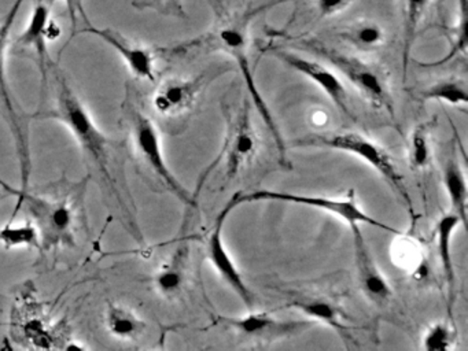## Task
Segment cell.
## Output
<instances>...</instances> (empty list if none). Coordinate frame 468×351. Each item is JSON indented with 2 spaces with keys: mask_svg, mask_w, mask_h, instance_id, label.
<instances>
[{
  "mask_svg": "<svg viewBox=\"0 0 468 351\" xmlns=\"http://www.w3.org/2000/svg\"><path fill=\"white\" fill-rule=\"evenodd\" d=\"M36 117L58 120L71 130L77 145L99 174L100 180L106 187L109 194L117 202L121 210H124L125 216L130 219V221H132V216L124 201V195L121 192L118 184L115 143L98 128L89 110L72 91L65 79L59 80L55 109L51 110L47 114L36 115Z\"/></svg>",
  "mask_w": 468,
  "mask_h": 351,
  "instance_id": "cell-1",
  "label": "cell"
},
{
  "mask_svg": "<svg viewBox=\"0 0 468 351\" xmlns=\"http://www.w3.org/2000/svg\"><path fill=\"white\" fill-rule=\"evenodd\" d=\"M17 206L13 213L12 221L20 209H27L30 221L35 225L40 239V250L50 251L53 248L76 245L77 219H79L81 196L79 188L71 192H48V194H32L30 188L25 191L14 189Z\"/></svg>",
  "mask_w": 468,
  "mask_h": 351,
  "instance_id": "cell-2",
  "label": "cell"
},
{
  "mask_svg": "<svg viewBox=\"0 0 468 351\" xmlns=\"http://www.w3.org/2000/svg\"><path fill=\"white\" fill-rule=\"evenodd\" d=\"M251 202H285V204L302 205V206L312 207L321 212L330 213L333 216L344 220L349 225H370L378 230H386L401 237L403 232L385 224L380 220L369 216L362 207L357 205L356 195L353 189L345 195L344 198H330V196H320V195L292 194V192L269 191L261 189L251 194H236L228 204L235 209L242 204H251Z\"/></svg>",
  "mask_w": 468,
  "mask_h": 351,
  "instance_id": "cell-3",
  "label": "cell"
},
{
  "mask_svg": "<svg viewBox=\"0 0 468 351\" xmlns=\"http://www.w3.org/2000/svg\"><path fill=\"white\" fill-rule=\"evenodd\" d=\"M297 145L333 148V150L344 151V153H349L354 157L360 158L365 163H369L371 168H374L392 186L396 194L405 204L406 209L410 212V216L413 217V214H415L413 199L408 194L403 176L398 173L389 154L386 153L372 140L367 139L359 133L344 132L310 136V138L300 140Z\"/></svg>",
  "mask_w": 468,
  "mask_h": 351,
  "instance_id": "cell-4",
  "label": "cell"
},
{
  "mask_svg": "<svg viewBox=\"0 0 468 351\" xmlns=\"http://www.w3.org/2000/svg\"><path fill=\"white\" fill-rule=\"evenodd\" d=\"M128 119H130L133 147H135L139 158L145 163V165L156 174L157 179L180 202L192 206L195 204L194 198L174 178V174L166 165V157L162 153L161 139H159V133L156 125L143 113L136 109L131 110Z\"/></svg>",
  "mask_w": 468,
  "mask_h": 351,
  "instance_id": "cell-5",
  "label": "cell"
},
{
  "mask_svg": "<svg viewBox=\"0 0 468 351\" xmlns=\"http://www.w3.org/2000/svg\"><path fill=\"white\" fill-rule=\"evenodd\" d=\"M25 0H15L9 13L0 24V113L6 120L14 138L15 150L20 161H27L30 157V133H28V121L24 115L18 112L15 107L14 99L10 91L9 81L6 74V54L9 46L10 30L14 25L20 9Z\"/></svg>",
  "mask_w": 468,
  "mask_h": 351,
  "instance_id": "cell-6",
  "label": "cell"
},
{
  "mask_svg": "<svg viewBox=\"0 0 468 351\" xmlns=\"http://www.w3.org/2000/svg\"><path fill=\"white\" fill-rule=\"evenodd\" d=\"M312 53L328 61L336 71H341L369 101L377 107H383L393 114V104L389 92L383 84L382 77L375 69L362 61L345 55L338 51L331 50L318 42L305 43Z\"/></svg>",
  "mask_w": 468,
  "mask_h": 351,
  "instance_id": "cell-7",
  "label": "cell"
},
{
  "mask_svg": "<svg viewBox=\"0 0 468 351\" xmlns=\"http://www.w3.org/2000/svg\"><path fill=\"white\" fill-rule=\"evenodd\" d=\"M220 43L228 53L233 55L234 60L238 63L241 69L242 76L245 80L246 88H248L249 95H251V101L254 106L259 110L260 115L266 122L267 128L271 132L274 138L275 145H277V151H279L280 161L285 163L286 157V146L283 142L282 133L279 132L277 122L272 117L271 110L268 104L264 101L261 92L257 88L256 80H254L253 71H251V63H249L248 54H246V38L242 30L238 28H224L220 32Z\"/></svg>",
  "mask_w": 468,
  "mask_h": 351,
  "instance_id": "cell-8",
  "label": "cell"
},
{
  "mask_svg": "<svg viewBox=\"0 0 468 351\" xmlns=\"http://www.w3.org/2000/svg\"><path fill=\"white\" fill-rule=\"evenodd\" d=\"M233 210L234 207L228 204L227 206L224 207L223 212L218 214L217 219H216L212 232H210L209 238H208V258H209L213 268L218 272V275L234 289V292L242 299V302H243L249 309H253L254 298L253 296H251V291L249 289L248 284L245 283L243 278H242L241 272L236 268L235 263H234L233 257H231L230 253H228L227 247L224 245V222H225L228 214H230Z\"/></svg>",
  "mask_w": 468,
  "mask_h": 351,
  "instance_id": "cell-9",
  "label": "cell"
},
{
  "mask_svg": "<svg viewBox=\"0 0 468 351\" xmlns=\"http://www.w3.org/2000/svg\"><path fill=\"white\" fill-rule=\"evenodd\" d=\"M89 33L97 36L100 40H104L110 47L115 48V53L124 60L125 65L130 69L131 73L141 80H156V63L157 54L151 48L138 43L131 42L130 38L120 35L113 29H99L87 24L86 27L77 30V33Z\"/></svg>",
  "mask_w": 468,
  "mask_h": 351,
  "instance_id": "cell-10",
  "label": "cell"
},
{
  "mask_svg": "<svg viewBox=\"0 0 468 351\" xmlns=\"http://www.w3.org/2000/svg\"><path fill=\"white\" fill-rule=\"evenodd\" d=\"M349 227H351L352 237H353L354 263H356L360 287L370 301L377 305L386 304L392 298V288L372 258L371 251L365 243L360 225L352 224Z\"/></svg>",
  "mask_w": 468,
  "mask_h": 351,
  "instance_id": "cell-11",
  "label": "cell"
},
{
  "mask_svg": "<svg viewBox=\"0 0 468 351\" xmlns=\"http://www.w3.org/2000/svg\"><path fill=\"white\" fill-rule=\"evenodd\" d=\"M275 55H277L280 61L286 63L287 66L294 69L298 73L307 76L310 80L318 84L319 88L330 97L333 104H336L346 117L354 120V115L352 114L351 107H349L346 89H345L344 84H342L339 77L336 76L334 71L321 65V63L307 60V58L295 55V54L287 53V51H275Z\"/></svg>",
  "mask_w": 468,
  "mask_h": 351,
  "instance_id": "cell-12",
  "label": "cell"
},
{
  "mask_svg": "<svg viewBox=\"0 0 468 351\" xmlns=\"http://www.w3.org/2000/svg\"><path fill=\"white\" fill-rule=\"evenodd\" d=\"M50 27V4L47 0H42L36 4L27 28L17 38V46L30 48L36 54L40 76H42V91H45L46 84H47V71L50 66V51H48L47 45L50 42V38H48Z\"/></svg>",
  "mask_w": 468,
  "mask_h": 351,
  "instance_id": "cell-13",
  "label": "cell"
},
{
  "mask_svg": "<svg viewBox=\"0 0 468 351\" xmlns=\"http://www.w3.org/2000/svg\"><path fill=\"white\" fill-rule=\"evenodd\" d=\"M200 88H202V77H198L195 80L172 79L166 81L154 94V110L166 117L182 114L194 104Z\"/></svg>",
  "mask_w": 468,
  "mask_h": 351,
  "instance_id": "cell-14",
  "label": "cell"
},
{
  "mask_svg": "<svg viewBox=\"0 0 468 351\" xmlns=\"http://www.w3.org/2000/svg\"><path fill=\"white\" fill-rule=\"evenodd\" d=\"M221 322L241 335L249 338H279L294 334L307 327V322H282L268 313H249L241 319L221 317Z\"/></svg>",
  "mask_w": 468,
  "mask_h": 351,
  "instance_id": "cell-15",
  "label": "cell"
},
{
  "mask_svg": "<svg viewBox=\"0 0 468 351\" xmlns=\"http://www.w3.org/2000/svg\"><path fill=\"white\" fill-rule=\"evenodd\" d=\"M460 224L462 221L456 214L447 213L438 220L436 227L437 247H438L439 261H441L445 283H447L449 316L452 314L455 299H456L455 297L456 296V275H455L454 258H452V238Z\"/></svg>",
  "mask_w": 468,
  "mask_h": 351,
  "instance_id": "cell-16",
  "label": "cell"
},
{
  "mask_svg": "<svg viewBox=\"0 0 468 351\" xmlns=\"http://www.w3.org/2000/svg\"><path fill=\"white\" fill-rule=\"evenodd\" d=\"M187 260L189 242L182 240L171 258L161 265L154 275L153 284L159 294L164 297H174L179 294L186 281Z\"/></svg>",
  "mask_w": 468,
  "mask_h": 351,
  "instance_id": "cell-17",
  "label": "cell"
},
{
  "mask_svg": "<svg viewBox=\"0 0 468 351\" xmlns=\"http://www.w3.org/2000/svg\"><path fill=\"white\" fill-rule=\"evenodd\" d=\"M289 306L303 313V316L328 325L341 337H351L349 327L342 322L341 310L330 299L321 298V297H301L290 302Z\"/></svg>",
  "mask_w": 468,
  "mask_h": 351,
  "instance_id": "cell-18",
  "label": "cell"
},
{
  "mask_svg": "<svg viewBox=\"0 0 468 351\" xmlns=\"http://www.w3.org/2000/svg\"><path fill=\"white\" fill-rule=\"evenodd\" d=\"M257 139L249 122L248 110L242 114L241 121L236 124L235 130L231 136L227 151V174L230 178L235 176L246 161L251 160L256 154Z\"/></svg>",
  "mask_w": 468,
  "mask_h": 351,
  "instance_id": "cell-19",
  "label": "cell"
},
{
  "mask_svg": "<svg viewBox=\"0 0 468 351\" xmlns=\"http://www.w3.org/2000/svg\"><path fill=\"white\" fill-rule=\"evenodd\" d=\"M105 327L115 339L133 342L145 332L146 324L130 307L112 304L105 313Z\"/></svg>",
  "mask_w": 468,
  "mask_h": 351,
  "instance_id": "cell-20",
  "label": "cell"
},
{
  "mask_svg": "<svg viewBox=\"0 0 468 351\" xmlns=\"http://www.w3.org/2000/svg\"><path fill=\"white\" fill-rule=\"evenodd\" d=\"M444 186L447 192V198L451 202L452 213L459 217L463 227H467V179L456 158H451L445 165Z\"/></svg>",
  "mask_w": 468,
  "mask_h": 351,
  "instance_id": "cell-21",
  "label": "cell"
},
{
  "mask_svg": "<svg viewBox=\"0 0 468 351\" xmlns=\"http://www.w3.org/2000/svg\"><path fill=\"white\" fill-rule=\"evenodd\" d=\"M353 47L362 51H372L379 48L385 43L386 33L377 22L367 21L354 25L351 29L342 33Z\"/></svg>",
  "mask_w": 468,
  "mask_h": 351,
  "instance_id": "cell-22",
  "label": "cell"
},
{
  "mask_svg": "<svg viewBox=\"0 0 468 351\" xmlns=\"http://www.w3.org/2000/svg\"><path fill=\"white\" fill-rule=\"evenodd\" d=\"M430 0H405V24H404L403 66L404 76H406L411 48L415 42L419 22L426 12Z\"/></svg>",
  "mask_w": 468,
  "mask_h": 351,
  "instance_id": "cell-23",
  "label": "cell"
},
{
  "mask_svg": "<svg viewBox=\"0 0 468 351\" xmlns=\"http://www.w3.org/2000/svg\"><path fill=\"white\" fill-rule=\"evenodd\" d=\"M424 101H441L452 106L467 104V87L460 80H444L424 89L421 94Z\"/></svg>",
  "mask_w": 468,
  "mask_h": 351,
  "instance_id": "cell-24",
  "label": "cell"
},
{
  "mask_svg": "<svg viewBox=\"0 0 468 351\" xmlns=\"http://www.w3.org/2000/svg\"><path fill=\"white\" fill-rule=\"evenodd\" d=\"M0 243L7 248L35 247L40 250L38 230L30 221L22 225L9 222L4 230H0Z\"/></svg>",
  "mask_w": 468,
  "mask_h": 351,
  "instance_id": "cell-25",
  "label": "cell"
},
{
  "mask_svg": "<svg viewBox=\"0 0 468 351\" xmlns=\"http://www.w3.org/2000/svg\"><path fill=\"white\" fill-rule=\"evenodd\" d=\"M456 332L447 322H437L427 328L421 339L426 351H447L454 347Z\"/></svg>",
  "mask_w": 468,
  "mask_h": 351,
  "instance_id": "cell-26",
  "label": "cell"
},
{
  "mask_svg": "<svg viewBox=\"0 0 468 351\" xmlns=\"http://www.w3.org/2000/svg\"><path fill=\"white\" fill-rule=\"evenodd\" d=\"M430 163V143L427 125H419L411 136L410 163L413 171H423Z\"/></svg>",
  "mask_w": 468,
  "mask_h": 351,
  "instance_id": "cell-27",
  "label": "cell"
},
{
  "mask_svg": "<svg viewBox=\"0 0 468 351\" xmlns=\"http://www.w3.org/2000/svg\"><path fill=\"white\" fill-rule=\"evenodd\" d=\"M456 40H455L454 47H452L449 55L442 58L439 63H427L423 66H439L454 60L455 56L459 55L460 53H465L467 50V0H460V20L457 25Z\"/></svg>",
  "mask_w": 468,
  "mask_h": 351,
  "instance_id": "cell-28",
  "label": "cell"
},
{
  "mask_svg": "<svg viewBox=\"0 0 468 351\" xmlns=\"http://www.w3.org/2000/svg\"><path fill=\"white\" fill-rule=\"evenodd\" d=\"M132 6L138 10H156L162 14L184 17L182 0H133Z\"/></svg>",
  "mask_w": 468,
  "mask_h": 351,
  "instance_id": "cell-29",
  "label": "cell"
},
{
  "mask_svg": "<svg viewBox=\"0 0 468 351\" xmlns=\"http://www.w3.org/2000/svg\"><path fill=\"white\" fill-rule=\"evenodd\" d=\"M48 4H53L55 0H47ZM68 9L69 17L72 21V38L76 35L77 25L80 24V18L83 20L84 24H89V17H87L86 10H84L83 0H63Z\"/></svg>",
  "mask_w": 468,
  "mask_h": 351,
  "instance_id": "cell-30",
  "label": "cell"
},
{
  "mask_svg": "<svg viewBox=\"0 0 468 351\" xmlns=\"http://www.w3.org/2000/svg\"><path fill=\"white\" fill-rule=\"evenodd\" d=\"M353 0H318V7L321 14L331 15L341 12L342 9L352 4Z\"/></svg>",
  "mask_w": 468,
  "mask_h": 351,
  "instance_id": "cell-31",
  "label": "cell"
},
{
  "mask_svg": "<svg viewBox=\"0 0 468 351\" xmlns=\"http://www.w3.org/2000/svg\"><path fill=\"white\" fill-rule=\"evenodd\" d=\"M0 186L4 187V189H9L10 186H7L6 183H4V180H0Z\"/></svg>",
  "mask_w": 468,
  "mask_h": 351,
  "instance_id": "cell-32",
  "label": "cell"
}]
</instances>
